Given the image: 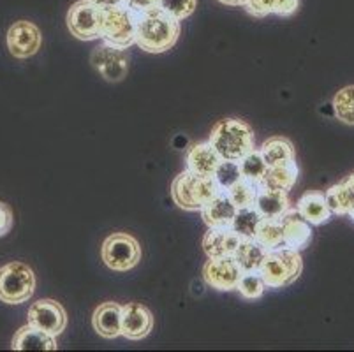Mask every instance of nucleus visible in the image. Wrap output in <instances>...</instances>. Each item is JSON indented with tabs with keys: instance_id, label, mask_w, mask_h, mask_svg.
Segmentation results:
<instances>
[{
	"instance_id": "1",
	"label": "nucleus",
	"mask_w": 354,
	"mask_h": 352,
	"mask_svg": "<svg viewBox=\"0 0 354 352\" xmlns=\"http://www.w3.org/2000/svg\"><path fill=\"white\" fill-rule=\"evenodd\" d=\"M180 37V21L160 8L136 15L134 44L148 53H164L171 50Z\"/></svg>"
},
{
	"instance_id": "2",
	"label": "nucleus",
	"mask_w": 354,
	"mask_h": 352,
	"mask_svg": "<svg viewBox=\"0 0 354 352\" xmlns=\"http://www.w3.org/2000/svg\"><path fill=\"white\" fill-rule=\"evenodd\" d=\"M212 147L224 160H240L256 148L254 129L240 118H224L212 127Z\"/></svg>"
},
{
	"instance_id": "3",
	"label": "nucleus",
	"mask_w": 354,
	"mask_h": 352,
	"mask_svg": "<svg viewBox=\"0 0 354 352\" xmlns=\"http://www.w3.org/2000/svg\"><path fill=\"white\" fill-rule=\"evenodd\" d=\"M214 176H205L194 171H182L171 183V198L185 212H201L221 192Z\"/></svg>"
},
{
	"instance_id": "4",
	"label": "nucleus",
	"mask_w": 354,
	"mask_h": 352,
	"mask_svg": "<svg viewBox=\"0 0 354 352\" xmlns=\"http://www.w3.org/2000/svg\"><path fill=\"white\" fill-rule=\"evenodd\" d=\"M259 275L266 284V289H282L300 279L304 261L300 252L288 247L266 250V256L259 266Z\"/></svg>"
},
{
	"instance_id": "5",
	"label": "nucleus",
	"mask_w": 354,
	"mask_h": 352,
	"mask_svg": "<svg viewBox=\"0 0 354 352\" xmlns=\"http://www.w3.org/2000/svg\"><path fill=\"white\" fill-rule=\"evenodd\" d=\"M35 275L28 264L12 261L0 268V302L21 305L34 296Z\"/></svg>"
},
{
	"instance_id": "6",
	"label": "nucleus",
	"mask_w": 354,
	"mask_h": 352,
	"mask_svg": "<svg viewBox=\"0 0 354 352\" xmlns=\"http://www.w3.org/2000/svg\"><path fill=\"white\" fill-rule=\"evenodd\" d=\"M101 39L113 46H133L136 39V15L125 6L102 9L101 12Z\"/></svg>"
},
{
	"instance_id": "7",
	"label": "nucleus",
	"mask_w": 354,
	"mask_h": 352,
	"mask_svg": "<svg viewBox=\"0 0 354 352\" xmlns=\"http://www.w3.org/2000/svg\"><path fill=\"white\" fill-rule=\"evenodd\" d=\"M101 256L106 266L113 271H129L141 261V247L127 232H113L104 240Z\"/></svg>"
},
{
	"instance_id": "8",
	"label": "nucleus",
	"mask_w": 354,
	"mask_h": 352,
	"mask_svg": "<svg viewBox=\"0 0 354 352\" xmlns=\"http://www.w3.org/2000/svg\"><path fill=\"white\" fill-rule=\"evenodd\" d=\"M101 12L90 0H78L67 12V28L80 41H94L101 37Z\"/></svg>"
},
{
	"instance_id": "9",
	"label": "nucleus",
	"mask_w": 354,
	"mask_h": 352,
	"mask_svg": "<svg viewBox=\"0 0 354 352\" xmlns=\"http://www.w3.org/2000/svg\"><path fill=\"white\" fill-rule=\"evenodd\" d=\"M90 64L109 83H118L127 76L129 53L125 48L102 43L90 55Z\"/></svg>"
},
{
	"instance_id": "10",
	"label": "nucleus",
	"mask_w": 354,
	"mask_h": 352,
	"mask_svg": "<svg viewBox=\"0 0 354 352\" xmlns=\"http://www.w3.org/2000/svg\"><path fill=\"white\" fill-rule=\"evenodd\" d=\"M27 324L57 338L67 326L66 308L55 299H39L28 308Z\"/></svg>"
},
{
	"instance_id": "11",
	"label": "nucleus",
	"mask_w": 354,
	"mask_h": 352,
	"mask_svg": "<svg viewBox=\"0 0 354 352\" xmlns=\"http://www.w3.org/2000/svg\"><path fill=\"white\" fill-rule=\"evenodd\" d=\"M8 48L9 53L16 58H28L34 57L39 51L43 35H41L39 27L27 19H20L9 27L8 30Z\"/></svg>"
},
{
	"instance_id": "12",
	"label": "nucleus",
	"mask_w": 354,
	"mask_h": 352,
	"mask_svg": "<svg viewBox=\"0 0 354 352\" xmlns=\"http://www.w3.org/2000/svg\"><path fill=\"white\" fill-rule=\"evenodd\" d=\"M241 268L233 256L227 257H208L207 264L203 266V279L212 289L234 290L241 277Z\"/></svg>"
},
{
	"instance_id": "13",
	"label": "nucleus",
	"mask_w": 354,
	"mask_h": 352,
	"mask_svg": "<svg viewBox=\"0 0 354 352\" xmlns=\"http://www.w3.org/2000/svg\"><path fill=\"white\" fill-rule=\"evenodd\" d=\"M153 329L152 312L141 303H127L122 306V337L141 340Z\"/></svg>"
},
{
	"instance_id": "14",
	"label": "nucleus",
	"mask_w": 354,
	"mask_h": 352,
	"mask_svg": "<svg viewBox=\"0 0 354 352\" xmlns=\"http://www.w3.org/2000/svg\"><path fill=\"white\" fill-rule=\"evenodd\" d=\"M282 221V237L284 243L282 247L292 248V250H304L312 241V225L301 217L300 213L289 208L281 217Z\"/></svg>"
},
{
	"instance_id": "15",
	"label": "nucleus",
	"mask_w": 354,
	"mask_h": 352,
	"mask_svg": "<svg viewBox=\"0 0 354 352\" xmlns=\"http://www.w3.org/2000/svg\"><path fill=\"white\" fill-rule=\"evenodd\" d=\"M222 157L217 154L210 141L205 143H192L185 151V164L189 171H194L205 176H214L215 169L221 164Z\"/></svg>"
},
{
	"instance_id": "16",
	"label": "nucleus",
	"mask_w": 354,
	"mask_h": 352,
	"mask_svg": "<svg viewBox=\"0 0 354 352\" xmlns=\"http://www.w3.org/2000/svg\"><path fill=\"white\" fill-rule=\"evenodd\" d=\"M236 210L238 208L233 205V201L227 198L226 190H221V192L201 210L203 222L208 225V229L231 228L234 215H236Z\"/></svg>"
},
{
	"instance_id": "17",
	"label": "nucleus",
	"mask_w": 354,
	"mask_h": 352,
	"mask_svg": "<svg viewBox=\"0 0 354 352\" xmlns=\"http://www.w3.org/2000/svg\"><path fill=\"white\" fill-rule=\"evenodd\" d=\"M92 326L94 329L106 340L122 335V305L115 302H106L95 308L92 315Z\"/></svg>"
},
{
	"instance_id": "18",
	"label": "nucleus",
	"mask_w": 354,
	"mask_h": 352,
	"mask_svg": "<svg viewBox=\"0 0 354 352\" xmlns=\"http://www.w3.org/2000/svg\"><path fill=\"white\" fill-rule=\"evenodd\" d=\"M241 238L231 228L208 229L203 238V250L208 257L233 256Z\"/></svg>"
},
{
	"instance_id": "19",
	"label": "nucleus",
	"mask_w": 354,
	"mask_h": 352,
	"mask_svg": "<svg viewBox=\"0 0 354 352\" xmlns=\"http://www.w3.org/2000/svg\"><path fill=\"white\" fill-rule=\"evenodd\" d=\"M296 212L300 213L301 217L308 222L310 225H323L331 221V210L328 208L326 198L324 194L317 192V190H308L298 199L296 203Z\"/></svg>"
},
{
	"instance_id": "20",
	"label": "nucleus",
	"mask_w": 354,
	"mask_h": 352,
	"mask_svg": "<svg viewBox=\"0 0 354 352\" xmlns=\"http://www.w3.org/2000/svg\"><path fill=\"white\" fill-rule=\"evenodd\" d=\"M254 206L261 213V217L281 219L291 208V203H289V196L286 190H273L266 189V187H259Z\"/></svg>"
},
{
	"instance_id": "21",
	"label": "nucleus",
	"mask_w": 354,
	"mask_h": 352,
	"mask_svg": "<svg viewBox=\"0 0 354 352\" xmlns=\"http://www.w3.org/2000/svg\"><path fill=\"white\" fill-rule=\"evenodd\" d=\"M11 349L12 351H57L59 345L55 337L27 324L16 331Z\"/></svg>"
},
{
	"instance_id": "22",
	"label": "nucleus",
	"mask_w": 354,
	"mask_h": 352,
	"mask_svg": "<svg viewBox=\"0 0 354 352\" xmlns=\"http://www.w3.org/2000/svg\"><path fill=\"white\" fill-rule=\"evenodd\" d=\"M324 198L333 215H349L354 210V173L349 174L344 182L330 187Z\"/></svg>"
},
{
	"instance_id": "23",
	"label": "nucleus",
	"mask_w": 354,
	"mask_h": 352,
	"mask_svg": "<svg viewBox=\"0 0 354 352\" xmlns=\"http://www.w3.org/2000/svg\"><path fill=\"white\" fill-rule=\"evenodd\" d=\"M298 174H300V169H298L295 160L279 164V166H268V171H266V174L261 180L259 187L289 192L295 187L296 180H298Z\"/></svg>"
},
{
	"instance_id": "24",
	"label": "nucleus",
	"mask_w": 354,
	"mask_h": 352,
	"mask_svg": "<svg viewBox=\"0 0 354 352\" xmlns=\"http://www.w3.org/2000/svg\"><path fill=\"white\" fill-rule=\"evenodd\" d=\"M266 256V248L257 243L254 238H241L233 257L241 271H257Z\"/></svg>"
},
{
	"instance_id": "25",
	"label": "nucleus",
	"mask_w": 354,
	"mask_h": 352,
	"mask_svg": "<svg viewBox=\"0 0 354 352\" xmlns=\"http://www.w3.org/2000/svg\"><path fill=\"white\" fill-rule=\"evenodd\" d=\"M300 8V0H249L245 9L256 18H265L268 15L291 16Z\"/></svg>"
},
{
	"instance_id": "26",
	"label": "nucleus",
	"mask_w": 354,
	"mask_h": 352,
	"mask_svg": "<svg viewBox=\"0 0 354 352\" xmlns=\"http://www.w3.org/2000/svg\"><path fill=\"white\" fill-rule=\"evenodd\" d=\"M259 151L268 166H279V164L295 160V147L288 138H282V136H273V138L266 140L263 147L259 148Z\"/></svg>"
},
{
	"instance_id": "27",
	"label": "nucleus",
	"mask_w": 354,
	"mask_h": 352,
	"mask_svg": "<svg viewBox=\"0 0 354 352\" xmlns=\"http://www.w3.org/2000/svg\"><path fill=\"white\" fill-rule=\"evenodd\" d=\"M254 240L259 245L272 250V248H279L284 243V237H282V221L281 219H266L263 217L257 224L256 234Z\"/></svg>"
},
{
	"instance_id": "28",
	"label": "nucleus",
	"mask_w": 354,
	"mask_h": 352,
	"mask_svg": "<svg viewBox=\"0 0 354 352\" xmlns=\"http://www.w3.org/2000/svg\"><path fill=\"white\" fill-rule=\"evenodd\" d=\"M238 164H240L241 178L250 180V182L257 183V185H259L263 176H265L266 171H268V164H266V160L263 159L259 148L250 150L243 159L238 160Z\"/></svg>"
},
{
	"instance_id": "29",
	"label": "nucleus",
	"mask_w": 354,
	"mask_h": 352,
	"mask_svg": "<svg viewBox=\"0 0 354 352\" xmlns=\"http://www.w3.org/2000/svg\"><path fill=\"white\" fill-rule=\"evenodd\" d=\"M261 219L263 217H261V213L256 210V206L240 208L236 210V215H234L231 229H233L240 238H254L257 224L261 222Z\"/></svg>"
},
{
	"instance_id": "30",
	"label": "nucleus",
	"mask_w": 354,
	"mask_h": 352,
	"mask_svg": "<svg viewBox=\"0 0 354 352\" xmlns=\"http://www.w3.org/2000/svg\"><path fill=\"white\" fill-rule=\"evenodd\" d=\"M257 190H259V185L250 180L240 178L234 185H231L230 189L226 190L227 198L233 201V205L240 208H249V206H254V201H256Z\"/></svg>"
},
{
	"instance_id": "31",
	"label": "nucleus",
	"mask_w": 354,
	"mask_h": 352,
	"mask_svg": "<svg viewBox=\"0 0 354 352\" xmlns=\"http://www.w3.org/2000/svg\"><path fill=\"white\" fill-rule=\"evenodd\" d=\"M331 106H333L335 116L342 124L354 125V85L344 86L335 93Z\"/></svg>"
},
{
	"instance_id": "32",
	"label": "nucleus",
	"mask_w": 354,
	"mask_h": 352,
	"mask_svg": "<svg viewBox=\"0 0 354 352\" xmlns=\"http://www.w3.org/2000/svg\"><path fill=\"white\" fill-rule=\"evenodd\" d=\"M236 290H240V295L245 299H257L265 295L266 284L263 277L259 275V271H243Z\"/></svg>"
},
{
	"instance_id": "33",
	"label": "nucleus",
	"mask_w": 354,
	"mask_h": 352,
	"mask_svg": "<svg viewBox=\"0 0 354 352\" xmlns=\"http://www.w3.org/2000/svg\"><path fill=\"white\" fill-rule=\"evenodd\" d=\"M214 178L222 190H227L231 185H234V183L241 178L240 164H238L236 160L222 159L221 164L217 166V169H215Z\"/></svg>"
},
{
	"instance_id": "34",
	"label": "nucleus",
	"mask_w": 354,
	"mask_h": 352,
	"mask_svg": "<svg viewBox=\"0 0 354 352\" xmlns=\"http://www.w3.org/2000/svg\"><path fill=\"white\" fill-rule=\"evenodd\" d=\"M159 8L176 21H183L196 11L198 0H160Z\"/></svg>"
},
{
	"instance_id": "35",
	"label": "nucleus",
	"mask_w": 354,
	"mask_h": 352,
	"mask_svg": "<svg viewBox=\"0 0 354 352\" xmlns=\"http://www.w3.org/2000/svg\"><path fill=\"white\" fill-rule=\"evenodd\" d=\"M15 224V215L8 203L0 201V238H4L8 232H11Z\"/></svg>"
},
{
	"instance_id": "36",
	"label": "nucleus",
	"mask_w": 354,
	"mask_h": 352,
	"mask_svg": "<svg viewBox=\"0 0 354 352\" xmlns=\"http://www.w3.org/2000/svg\"><path fill=\"white\" fill-rule=\"evenodd\" d=\"M160 0H125L124 6L134 12V15H141V12H148L152 9L159 8Z\"/></svg>"
},
{
	"instance_id": "37",
	"label": "nucleus",
	"mask_w": 354,
	"mask_h": 352,
	"mask_svg": "<svg viewBox=\"0 0 354 352\" xmlns=\"http://www.w3.org/2000/svg\"><path fill=\"white\" fill-rule=\"evenodd\" d=\"M90 2H94V4L101 9H108L117 8V6H124L125 0H90Z\"/></svg>"
},
{
	"instance_id": "38",
	"label": "nucleus",
	"mask_w": 354,
	"mask_h": 352,
	"mask_svg": "<svg viewBox=\"0 0 354 352\" xmlns=\"http://www.w3.org/2000/svg\"><path fill=\"white\" fill-rule=\"evenodd\" d=\"M221 4L231 6V8H245V4L249 0H218Z\"/></svg>"
}]
</instances>
